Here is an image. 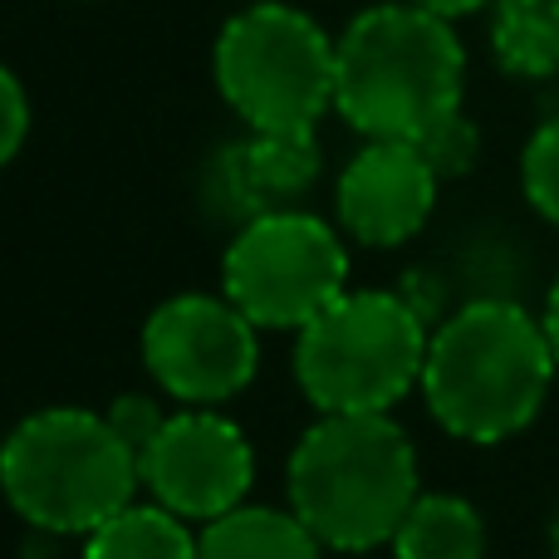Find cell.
I'll list each match as a JSON object with an SVG mask.
<instances>
[{"label":"cell","instance_id":"ac0fdd59","mask_svg":"<svg viewBox=\"0 0 559 559\" xmlns=\"http://www.w3.org/2000/svg\"><path fill=\"white\" fill-rule=\"evenodd\" d=\"M104 413H108V423L118 427V437H123L138 456L147 452V442H153V437L163 432V423H167V407L157 403L153 393H118Z\"/></svg>","mask_w":559,"mask_h":559},{"label":"cell","instance_id":"8992f818","mask_svg":"<svg viewBox=\"0 0 559 559\" xmlns=\"http://www.w3.org/2000/svg\"><path fill=\"white\" fill-rule=\"evenodd\" d=\"M334 64L338 39L289 0H251L212 49L216 94L255 133L319 128L334 108Z\"/></svg>","mask_w":559,"mask_h":559},{"label":"cell","instance_id":"277c9868","mask_svg":"<svg viewBox=\"0 0 559 559\" xmlns=\"http://www.w3.org/2000/svg\"><path fill=\"white\" fill-rule=\"evenodd\" d=\"M138 486V452L98 407H39L0 442V496L29 531L84 540L133 506Z\"/></svg>","mask_w":559,"mask_h":559},{"label":"cell","instance_id":"ba28073f","mask_svg":"<svg viewBox=\"0 0 559 559\" xmlns=\"http://www.w3.org/2000/svg\"><path fill=\"white\" fill-rule=\"evenodd\" d=\"M143 368L177 407H226L261 368V329L226 295L182 289L143 319Z\"/></svg>","mask_w":559,"mask_h":559},{"label":"cell","instance_id":"4fadbf2b","mask_svg":"<svg viewBox=\"0 0 559 559\" xmlns=\"http://www.w3.org/2000/svg\"><path fill=\"white\" fill-rule=\"evenodd\" d=\"M486 515L456 491H417L393 531V559H486Z\"/></svg>","mask_w":559,"mask_h":559},{"label":"cell","instance_id":"7402d4cb","mask_svg":"<svg viewBox=\"0 0 559 559\" xmlns=\"http://www.w3.org/2000/svg\"><path fill=\"white\" fill-rule=\"evenodd\" d=\"M550 559H559V506H555V515H550Z\"/></svg>","mask_w":559,"mask_h":559},{"label":"cell","instance_id":"9c48e42d","mask_svg":"<svg viewBox=\"0 0 559 559\" xmlns=\"http://www.w3.org/2000/svg\"><path fill=\"white\" fill-rule=\"evenodd\" d=\"M138 472L147 501L206 525L246 506L255 486V447L222 407H177L138 456Z\"/></svg>","mask_w":559,"mask_h":559},{"label":"cell","instance_id":"44dd1931","mask_svg":"<svg viewBox=\"0 0 559 559\" xmlns=\"http://www.w3.org/2000/svg\"><path fill=\"white\" fill-rule=\"evenodd\" d=\"M540 324H545V338H550V348H555V364H559V275L550 280V289H545Z\"/></svg>","mask_w":559,"mask_h":559},{"label":"cell","instance_id":"ffe728a7","mask_svg":"<svg viewBox=\"0 0 559 559\" xmlns=\"http://www.w3.org/2000/svg\"><path fill=\"white\" fill-rule=\"evenodd\" d=\"M413 5L432 10V15H442V20H462V15H481V10H491L496 0H413Z\"/></svg>","mask_w":559,"mask_h":559},{"label":"cell","instance_id":"52a82bcc","mask_svg":"<svg viewBox=\"0 0 559 559\" xmlns=\"http://www.w3.org/2000/svg\"><path fill=\"white\" fill-rule=\"evenodd\" d=\"M348 236L334 222L289 206L236 226L222 255V295L255 329H299L348 289Z\"/></svg>","mask_w":559,"mask_h":559},{"label":"cell","instance_id":"5bb4252c","mask_svg":"<svg viewBox=\"0 0 559 559\" xmlns=\"http://www.w3.org/2000/svg\"><path fill=\"white\" fill-rule=\"evenodd\" d=\"M84 559H202V545L192 521L157 501H133L94 535H84Z\"/></svg>","mask_w":559,"mask_h":559},{"label":"cell","instance_id":"7c38bea8","mask_svg":"<svg viewBox=\"0 0 559 559\" xmlns=\"http://www.w3.org/2000/svg\"><path fill=\"white\" fill-rule=\"evenodd\" d=\"M202 559H324L319 535L289 506H236L197 525Z\"/></svg>","mask_w":559,"mask_h":559},{"label":"cell","instance_id":"3957f363","mask_svg":"<svg viewBox=\"0 0 559 559\" xmlns=\"http://www.w3.org/2000/svg\"><path fill=\"white\" fill-rule=\"evenodd\" d=\"M466 98V45L452 20L383 0L348 20L338 35L334 114L364 138L417 143L442 118L462 114Z\"/></svg>","mask_w":559,"mask_h":559},{"label":"cell","instance_id":"8fae6325","mask_svg":"<svg viewBox=\"0 0 559 559\" xmlns=\"http://www.w3.org/2000/svg\"><path fill=\"white\" fill-rule=\"evenodd\" d=\"M319 177H324V147H319L314 128H285V133L246 128L241 138L216 147L212 167H206V202L212 212L246 226L255 216L305 206Z\"/></svg>","mask_w":559,"mask_h":559},{"label":"cell","instance_id":"6da1fadb","mask_svg":"<svg viewBox=\"0 0 559 559\" xmlns=\"http://www.w3.org/2000/svg\"><path fill=\"white\" fill-rule=\"evenodd\" d=\"M555 373L559 364L540 314L511 295H476L447 309L432 329L417 393L447 437L501 447L545 413Z\"/></svg>","mask_w":559,"mask_h":559},{"label":"cell","instance_id":"e0dca14e","mask_svg":"<svg viewBox=\"0 0 559 559\" xmlns=\"http://www.w3.org/2000/svg\"><path fill=\"white\" fill-rule=\"evenodd\" d=\"M417 147H423V157L432 163V173L442 177V182H452V177L472 173L476 157H481V128H476L462 108V114L442 118L427 138H417Z\"/></svg>","mask_w":559,"mask_h":559},{"label":"cell","instance_id":"7a4b0ae2","mask_svg":"<svg viewBox=\"0 0 559 559\" xmlns=\"http://www.w3.org/2000/svg\"><path fill=\"white\" fill-rule=\"evenodd\" d=\"M417 491V447L393 413H319L285 462V506L338 555L393 545Z\"/></svg>","mask_w":559,"mask_h":559},{"label":"cell","instance_id":"30bf717a","mask_svg":"<svg viewBox=\"0 0 559 559\" xmlns=\"http://www.w3.org/2000/svg\"><path fill=\"white\" fill-rule=\"evenodd\" d=\"M442 177L417 143L397 138H364L334 182V222L348 241L368 251L407 246L437 212Z\"/></svg>","mask_w":559,"mask_h":559},{"label":"cell","instance_id":"9a60e30c","mask_svg":"<svg viewBox=\"0 0 559 559\" xmlns=\"http://www.w3.org/2000/svg\"><path fill=\"white\" fill-rule=\"evenodd\" d=\"M491 55L511 79L559 74V0H496Z\"/></svg>","mask_w":559,"mask_h":559},{"label":"cell","instance_id":"d6986e66","mask_svg":"<svg viewBox=\"0 0 559 559\" xmlns=\"http://www.w3.org/2000/svg\"><path fill=\"white\" fill-rule=\"evenodd\" d=\"M25 138H29V94L15 69L0 64V167L15 163Z\"/></svg>","mask_w":559,"mask_h":559},{"label":"cell","instance_id":"5b68a950","mask_svg":"<svg viewBox=\"0 0 559 559\" xmlns=\"http://www.w3.org/2000/svg\"><path fill=\"white\" fill-rule=\"evenodd\" d=\"M427 338L397 289H344L295 334V383L314 413H393L423 388Z\"/></svg>","mask_w":559,"mask_h":559},{"label":"cell","instance_id":"2e32d148","mask_svg":"<svg viewBox=\"0 0 559 559\" xmlns=\"http://www.w3.org/2000/svg\"><path fill=\"white\" fill-rule=\"evenodd\" d=\"M521 192H525V202H531V212L559 231V114L545 118V123L525 138Z\"/></svg>","mask_w":559,"mask_h":559}]
</instances>
